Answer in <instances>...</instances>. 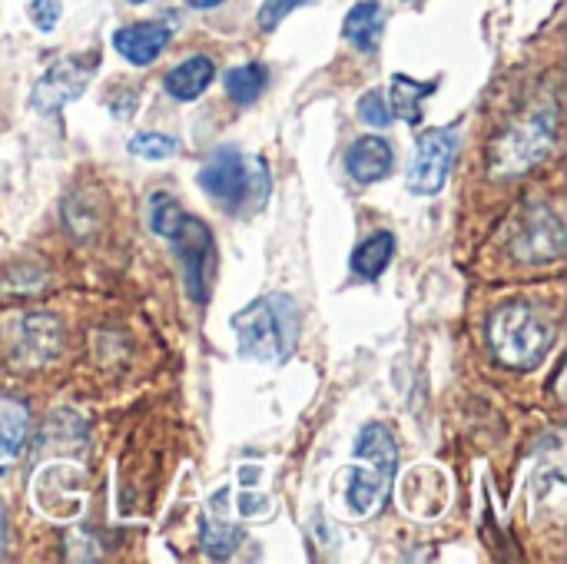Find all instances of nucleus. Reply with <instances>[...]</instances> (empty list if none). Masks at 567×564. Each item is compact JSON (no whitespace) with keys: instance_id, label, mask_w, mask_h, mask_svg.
I'll return each instance as SVG.
<instances>
[{"instance_id":"f257e3e1","label":"nucleus","mask_w":567,"mask_h":564,"mask_svg":"<svg viewBox=\"0 0 567 564\" xmlns=\"http://www.w3.org/2000/svg\"><path fill=\"white\" fill-rule=\"evenodd\" d=\"M233 329L243 359L262 366H282L299 346L302 309L289 293H266L233 316Z\"/></svg>"},{"instance_id":"f03ea898","label":"nucleus","mask_w":567,"mask_h":564,"mask_svg":"<svg viewBox=\"0 0 567 564\" xmlns=\"http://www.w3.org/2000/svg\"><path fill=\"white\" fill-rule=\"evenodd\" d=\"M488 342L502 366L528 372L551 352L555 322L528 302H505L488 319Z\"/></svg>"},{"instance_id":"7ed1b4c3","label":"nucleus","mask_w":567,"mask_h":564,"mask_svg":"<svg viewBox=\"0 0 567 564\" xmlns=\"http://www.w3.org/2000/svg\"><path fill=\"white\" fill-rule=\"evenodd\" d=\"M352 455H355V469L349 479V509L359 519H372L385 505L389 489L395 482L399 449H395V439L385 425L369 422L359 432Z\"/></svg>"},{"instance_id":"20e7f679","label":"nucleus","mask_w":567,"mask_h":564,"mask_svg":"<svg viewBox=\"0 0 567 564\" xmlns=\"http://www.w3.org/2000/svg\"><path fill=\"white\" fill-rule=\"evenodd\" d=\"M199 186L229 213H256L269 196V173L262 160H246L233 146H219L199 170Z\"/></svg>"},{"instance_id":"39448f33","label":"nucleus","mask_w":567,"mask_h":564,"mask_svg":"<svg viewBox=\"0 0 567 564\" xmlns=\"http://www.w3.org/2000/svg\"><path fill=\"white\" fill-rule=\"evenodd\" d=\"M169 243H173V249L179 256V266H183L186 296L203 306L209 299L213 276H216V243H213L209 226L203 219L183 213V219L169 233Z\"/></svg>"},{"instance_id":"423d86ee","label":"nucleus","mask_w":567,"mask_h":564,"mask_svg":"<svg viewBox=\"0 0 567 564\" xmlns=\"http://www.w3.org/2000/svg\"><path fill=\"white\" fill-rule=\"evenodd\" d=\"M455 150H458V123L425 130L415 140V156L409 166V193H415V196L442 193L449 183L452 163H455Z\"/></svg>"},{"instance_id":"0eeeda50","label":"nucleus","mask_w":567,"mask_h":564,"mask_svg":"<svg viewBox=\"0 0 567 564\" xmlns=\"http://www.w3.org/2000/svg\"><path fill=\"white\" fill-rule=\"evenodd\" d=\"M96 53H73L56 60L33 86V106L40 113H56L66 103H73L76 96H83V90L90 86L93 73H96Z\"/></svg>"},{"instance_id":"6e6552de","label":"nucleus","mask_w":567,"mask_h":564,"mask_svg":"<svg viewBox=\"0 0 567 564\" xmlns=\"http://www.w3.org/2000/svg\"><path fill=\"white\" fill-rule=\"evenodd\" d=\"M173 27L166 20H146V23H133L113 33V47L133 63V66H150L169 43Z\"/></svg>"},{"instance_id":"1a4fd4ad","label":"nucleus","mask_w":567,"mask_h":564,"mask_svg":"<svg viewBox=\"0 0 567 564\" xmlns=\"http://www.w3.org/2000/svg\"><path fill=\"white\" fill-rule=\"evenodd\" d=\"M395 150L382 136H359L346 153V170L355 183H379L392 173Z\"/></svg>"},{"instance_id":"9d476101","label":"nucleus","mask_w":567,"mask_h":564,"mask_svg":"<svg viewBox=\"0 0 567 564\" xmlns=\"http://www.w3.org/2000/svg\"><path fill=\"white\" fill-rule=\"evenodd\" d=\"M60 322L53 316H23L17 332V352L27 366H43L60 352Z\"/></svg>"},{"instance_id":"9b49d317","label":"nucleus","mask_w":567,"mask_h":564,"mask_svg":"<svg viewBox=\"0 0 567 564\" xmlns=\"http://www.w3.org/2000/svg\"><path fill=\"white\" fill-rule=\"evenodd\" d=\"M213 80H216V63H213L209 57L196 53V57H186L179 66H173V70L166 73L163 86H166V93H169L173 100L189 103V100H199V96L209 90Z\"/></svg>"},{"instance_id":"f8f14e48","label":"nucleus","mask_w":567,"mask_h":564,"mask_svg":"<svg viewBox=\"0 0 567 564\" xmlns=\"http://www.w3.org/2000/svg\"><path fill=\"white\" fill-rule=\"evenodd\" d=\"M382 30H385V7L379 0H362L355 3L349 13H346V23H342V37L362 50V53H375L379 40H382Z\"/></svg>"},{"instance_id":"ddd939ff","label":"nucleus","mask_w":567,"mask_h":564,"mask_svg":"<svg viewBox=\"0 0 567 564\" xmlns=\"http://www.w3.org/2000/svg\"><path fill=\"white\" fill-rule=\"evenodd\" d=\"M435 80H412L405 73H395L392 76V90H389V106H392V116L405 120L409 126L422 123V113H425V100L435 93Z\"/></svg>"},{"instance_id":"4468645a","label":"nucleus","mask_w":567,"mask_h":564,"mask_svg":"<svg viewBox=\"0 0 567 564\" xmlns=\"http://www.w3.org/2000/svg\"><path fill=\"white\" fill-rule=\"evenodd\" d=\"M30 432V406L10 392H0V459H13Z\"/></svg>"},{"instance_id":"2eb2a0df","label":"nucleus","mask_w":567,"mask_h":564,"mask_svg":"<svg viewBox=\"0 0 567 564\" xmlns=\"http://www.w3.org/2000/svg\"><path fill=\"white\" fill-rule=\"evenodd\" d=\"M395 256V236L392 233H372L369 239H362L352 253V273L362 279V283H375L389 263Z\"/></svg>"},{"instance_id":"dca6fc26","label":"nucleus","mask_w":567,"mask_h":564,"mask_svg":"<svg viewBox=\"0 0 567 564\" xmlns=\"http://www.w3.org/2000/svg\"><path fill=\"white\" fill-rule=\"evenodd\" d=\"M269 86V70L262 63H243L226 73V90L236 103H256Z\"/></svg>"},{"instance_id":"f3484780","label":"nucleus","mask_w":567,"mask_h":564,"mask_svg":"<svg viewBox=\"0 0 567 564\" xmlns=\"http://www.w3.org/2000/svg\"><path fill=\"white\" fill-rule=\"evenodd\" d=\"M243 542V532L229 522H203V548L209 558H229L236 552V545Z\"/></svg>"},{"instance_id":"a211bd4d","label":"nucleus","mask_w":567,"mask_h":564,"mask_svg":"<svg viewBox=\"0 0 567 564\" xmlns=\"http://www.w3.org/2000/svg\"><path fill=\"white\" fill-rule=\"evenodd\" d=\"M179 219H183L179 203L169 193H153V199H150V226H153V233L169 239V233L176 229Z\"/></svg>"},{"instance_id":"6ab92c4d","label":"nucleus","mask_w":567,"mask_h":564,"mask_svg":"<svg viewBox=\"0 0 567 564\" xmlns=\"http://www.w3.org/2000/svg\"><path fill=\"white\" fill-rule=\"evenodd\" d=\"M176 150H179V143H176L173 136L153 133V130L136 133V136L130 140V153H133V156H143V160H169Z\"/></svg>"},{"instance_id":"aec40b11","label":"nucleus","mask_w":567,"mask_h":564,"mask_svg":"<svg viewBox=\"0 0 567 564\" xmlns=\"http://www.w3.org/2000/svg\"><path fill=\"white\" fill-rule=\"evenodd\" d=\"M359 116L369 123V126H375V130H385V126H392V106H389V96L382 93V90H369L362 100H359Z\"/></svg>"},{"instance_id":"412c9836","label":"nucleus","mask_w":567,"mask_h":564,"mask_svg":"<svg viewBox=\"0 0 567 564\" xmlns=\"http://www.w3.org/2000/svg\"><path fill=\"white\" fill-rule=\"evenodd\" d=\"M309 3H316V0H266V3L259 7V27H262L266 33H272L292 10L309 7Z\"/></svg>"},{"instance_id":"4be33fe9","label":"nucleus","mask_w":567,"mask_h":564,"mask_svg":"<svg viewBox=\"0 0 567 564\" xmlns=\"http://www.w3.org/2000/svg\"><path fill=\"white\" fill-rule=\"evenodd\" d=\"M60 13H63L60 0H33V3H30V20H33L37 30H43V33H50V30L56 27Z\"/></svg>"},{"instance_id":"5701e85b","label":"nucleus","mask_w":567,"mask_h":564,"mask_svg":"<svg viewBox=\"0 0 567 564\" xmlns=\"http://www.w3.org/2000/svg\"><path fill=\"white\" fill-rule=\"evenodd\" d=\"M189 7H196V10H213V7H219L223 0H186Z\"/></svg>"},{"instance_id":"b1692460","label":"nucleus","mask_w":567,"mask_h":564,"mask_svg":"<svg viewBox=\"0 0 567 564\" xmlns=\"http://www.w3.org/2000/svg\"><path fill=\"white\" fill-rule=\"evenodd\" d=\"M130 3H146V0H130Z\"/></svg>"}]
</instances>
